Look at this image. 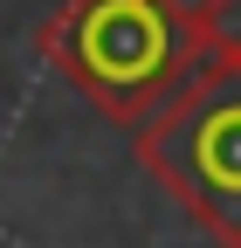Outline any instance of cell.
Here are the masks:
<instances>
[{
	"instance_id": "6da1fadb",
	"label": "cell",
	"mask_w": 241,
	"mask_h": 248,
	"mask_svg": "<svg viewBox=\"0 0 241 248\" xmlns=\"http://www.w3.org/2000/svg\"><path fill=\"white\" fill-rule=\"evenodd\" d=\"M35 48L110 124L152 117L172 83L207 55L186 0H62L42 21Z\"/></svg>"
},
{
	"instance_id": "7a4b0ae2",
	"label": "cell",
	"mask_w": 241,
	"mask_h": 248,
	"mask_svg": "<svg viewBox=\"0 0 241 248\" xmlns=\"http://www.w3.org/2000/svg\"><path fill=\"white\" fill-rule=\"evenodd\" d=\"M138 166L221 248H241V69L200 55L172 97L138 117Z\"/></svg>"
},
{
	"instance_id": "3957f363",
	"label": "cell",
	"mask_w": 241,
	"mask_h": 248,
	"mask_svg": "<svg viewBox=\"0 0 241 248\" xmlns=\"http://www.w3.org/2000/svg\"><path fill=\"white\" fill-rule=\"evenodd\" d=\"M193 28H200L207 55H221V62L241 69V0H200V7H193Z\"/></svg>"
}]
</instances>
